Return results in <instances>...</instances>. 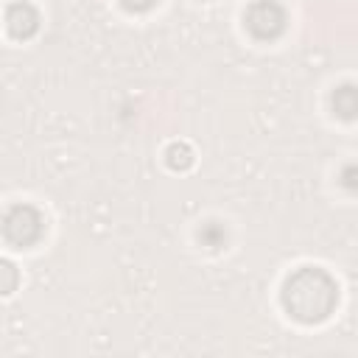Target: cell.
<instances>
[{
    "mask_svg": "<svg viewBox=\"0 0 358 358\" xmlns=\"http://www.w3.org/2000/svg\"><path fill=\"white\" fill-rule=\"evenodd\" d=\"M336 302H338V285L319 266L296 268L282 285V308L296 322H305V324L327 319Z\"/></svg>",
    "mask_w": 358,
    "mask_h": 358,
    "instance_id": "6da1fadb",
    "label": "cell"
},
{
    "mask_svg": "<svg viewBox=\"0 0 358 358\" xmlns=\"http://www.w3.org/2000/svg\"><path fill=\"white\" fill-rule=\"evenodd\" d=\"M0 232L3 238L17 246V249H25V246H34L42 235H45V218L36 207L31 204H14L3 213L0 218Z\"/></svg>",
    "mask_w": 358,
    "mask_h": 358,
    "instance_id": "7a4b0ae2",
    "label": "cell"
},
{
    "mask_svg": "<svg viewBox=\"0 0 358 358\" xmlns=\"http://www.w3.org/2000/svg\"><path fill=\"white\" fill-rule=\"evenodd\" d=\"M243 22H246V31L255 36V39H277L282 31H285V8L277 3V0H255L246 14H243Z\"/></svg>",
    "mask_w": 358,
    "mask_h": 358,
    "instance_id": "3957f363",
    "label": "cell"
},
{
    "mask_svg": "<svg viewBox=\"0 0 358 358\" xmlns=\"http://www.w3.org/2000/svg\"><path fill=\"white\" fill-rule=\"evenodd\" d=\"M6 28L14 39H28L39 28V14L31 3H11L6 8Z\"/></svg>",
    "mask_w": 358,
    "mask_h": 358,
    "instance_id": "277c9868",
    "label": "cell"
},
{
    "mask_svg": "<svg viewBox=\"0 0 358 358\" xmlns=\"http://www.w3.org/2000/svg\"><path fill=\"white\" fill-rule=\"evenodd\" d=\"M333 106H336V112H338L341 117H352V112H355V92H352L350 84L341 87V90H336V95H333Z\"/></svg>",
    "mask_w": 358,
    "mask_h": 358,
    "instance_id": "5b68a950",
    "label": "cell"
},
{
    "mask_svg": "<svg viewBox=\"0 0 358 358\" xmlns=\"http://www.w3.org/2000/svg\"><path fill=\"white\" fill-rule=\"evenodd\" d=\"M165 159H168V165H171V168L182 171V168H187V165L193 162V151H190L185 143H173V145L165 151Z\"/></svg>",
    "mask_w": 358,
    "mask_h": 358,
    "instance_id": "8992f818",
    "label": "cell"
},
{
    "mask_svg": "<svg viewBox=\"0 0 358 358\" xmlns=\"http://www.w3.org/2000/svg\"><path fill=\"white\" fill-rule=\"evenodd\" d=\"M17 280H20L17 266H14L11 260L0 257V294H11V291L17 288Z\"/></svg>",
    "mask_w": 358,
    "mask_h": 358,
    "instance_id": "52a82bcc",
    "label": "cell"
},
{
    "mask_svg": "<svg viewBox=\"0 0 358 358\" xmlns=\"http://www.w3.org/2000/svg\"><path fill=\"white\" fill-rule=\"evenodd\" d=\"M199 241H204V246H210V249H218V246L227 241V235H224V229H221V227L207 224V227L199 232Z\"/></svg>",
    "mask_w": 358,
    "mask_h": 358,
    "instance_id": "ba28073f",
    "label": "cell"
},
{
    "mask_svg": "<svg viewBox=\"0 0 358 358\" xmlns=\"http://www.w3.org/2000/svg\"><path fill=\"white\" fill-rule=\"evenodd\" d=\"M154 3H157V0H120V6H123L126 11H134V14H140V11H148Z\"/></svg>",
    "mask_w": 358,
    "mask_h": 358,
    "instance_id": "9c48e42d",
    "label": "cell"
}]
</instances>
